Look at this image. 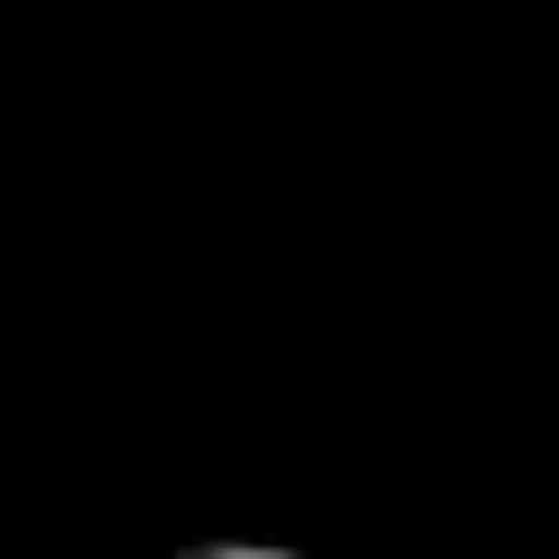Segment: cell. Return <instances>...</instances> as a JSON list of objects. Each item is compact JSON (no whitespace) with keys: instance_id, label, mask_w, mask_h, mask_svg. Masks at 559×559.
I'll return each instance as SVG.
<instances>
[{"instance_id":"cell-1","label":"cell","mask_w":559,"mask_h":559,"mask_svg":"<svg viewBox=\"0 0 559 559\" xmlns=\"http://www.w3.org/2000/svg\"><path fill=\"white\" fill-rule=\"evenodd\" d=\"M197 559H295V550H197Z\"/></svg>"}]
</instances>
